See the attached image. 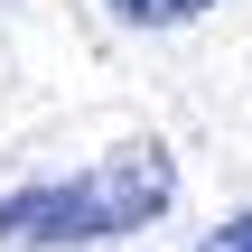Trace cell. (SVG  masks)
Wrapping results in <instances>:
<instances>
[{
    "label": "cell",
    "mask_w": 252,
    "mask_h": 252,
    "mask_svg": "<svg viewBox=\"0 0 252 252\" xmlns=\"http://www.w3.org/2000/svg\"><path fill=\"white\" fill-rule=\"evenodd\" d=\"M178 206V159L168 140H122L103 150L84 178H56V187H19L0 196V243L9 252H56V243H112V234H140Z\"/></svg>",
    "instance_id": "6da1fadb"
},
{
    "label": "cell",
    "mask_w": 252,
    "mask_h": 252,
    "mask_svg": "<svg viewBox=\"0 0 252 252\" xmlns=\"http://www.w3.org/2000/svg\"><path fill=\"white\" fill-rule=\"evenodd\" d=\"M112 19H131V28H178V19H196V9H215V0H103Z\"/></svg>",
    "instance_id": "7a4b0ae2"
},
{
    "label": "cell",
    "mask_w": 252,
    "mask_h": 252,
    "mask_svg": "<svg viewBox=\"0 0 252 252\" xmlns=\"http://www.w3.org/2000/svg\"><path fill=\"white\" fill-rule=\"evenodd\" d=\"M206 252H252V206L234 215V224H215V234H206Z\"/></svg>",
    "instance_id": "3957f363"
}]
</instances>
